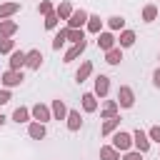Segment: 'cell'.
Masks as SVG:
<instances>
[{
    "label": "cell",
    "mask_w": 160,
    "mask_h": 160,
    "mask_svg": "<svg viewBox=\"0 0 160 160\" xmlns=\"http://www.w3.org/2000/svg\"><path fill=\"white\" fill-rule=\"evenodd\" d=\"M22 80H25V75H22L20 70H5V72L0 75V85L8 88V90H10V88H18Z\"/></svg>",
    "instance_id": "1"
},
{
    "label": "cell",
    "mask_w": 160,
    "mask_h": 160,
    "mask_svg": "<svg viewBox=\"0 0 160 160\" xmlns=\"http://www.w3.org/2000/svg\"><path fill=\"white\" fill-rule=\"evenodd\" d=\"M112 148H115V150H120V152H128V150L132 148V135H130V132L118 130V132L112 135Z\"/></svg>",
    "instance_id": "2"
},
{
    "label": "cell",
    "mask_w": 160,
    "mask_h": 160,
    "mask_svg": "<svg viewBox=\"0 0 160 160\" xmlns=\"http://www.w3.org/2000/svg\"><path fill=\"white\" fill-rule=\"evenodd\" d=\"M118 105L120 108H132L135 105V92L130 85H120L118 88Z\"/></svg>",
    "instance_id": "3"
},
{
    "label": "cell",
    "mask_w": 160,
    "mask_h": 160,
    "mask_svg": "<svg viewBox=\"0 0 160 160\" xmlns=\"http://www.w3.org/2000/svg\"><path fill=\"white\" fill-rule=\"evenodd\" d=\"M132 145L138 148V152H148L150 150V138H148V132L145 130H132Z\"/></svg>",
    "instance_id": "4"
},
{
    "label": "cell",
    "mask_w": 160,
    "mask_h": 160,
    "mask_svg": "<svg viewBox=\"0 0 160 160\" xmlns=\"http://www.w3.org/2000/svg\"><path fill=\"white\" fill-rule=\"evenodd\" d=\"M30 115H32V118H35L38 122H42V125H45V122H48V120L52 118V110H50L48 105H42V102H38V105H32V110H30Z\"/></svg>",
    "instance_id": "5"
},
{
    "label": "cell",
    "mask_w": 160,
    "mask_h": 160,
    "mask_svg": "<svg viewBox=\"0 0 160 160\" xmlns=\"http://www.w3.org/2000/svg\"><path fill=\"white\" fill-rule=\"evenodd\" d=\"M88 12L85 10H72V15H70V20H68V28H82V25H88Z\"/></svg>",
    "instance_id": "6"
},
{
    "label": "cell",
    "mask_w": 160,
    "mask_h": 160,
    "mask_svg": "<svg viewBox=\"0 0 160 160\" xmlns=\"http://www.w3.org/2000/svg\"><path fill=\"white\" fill-rule=\"evenodd\" d=\"M110 92V78L108 75H98L95 78V98H105Z\"/></svg>",
    "instance_id": "7"
},
{
    "label": "cell",
    "mask_w": 160,
    "mask_h": 160,
    "mask_svg": "<svg viewBox=\"0 0 160 160\" xmlns=\"http://www.w3.org/2000/svg\"><path fill=\"white\" fill-rule=\"evenodd\" d=\"M98 48L105 50V52L112 50V48H115V35H112V32H100V35H98Z\"/></svg>",
    "instance_id": "8"
},
{
    "label": "cell",
    "mask_w": 160,
    "mask_h": 160,
    "mask_svg": "<svg viewBox=\"0 0 160 160\" xmlns=\"http://www.w3.org/2000/svg\"><path fill=\"white\" fill-rule=\"evenodd\" d=\"M40 62H42V52H40V50H30V52L25 55V68L38 70V68H40Z\"/></svg>",
    "instance_id": "9"
},
{
    "label": "cell",
    "mask_w": 160,
    "mask_h": 160,
    "mask_svg": "<svg viewBox=\"0 0 160 160\" xmlns=\"http://www.w3.org/2000/svg\"><path fill=\"white\" fill-rule=\"evenodd\" d=\"M20 10V2H0V20H10Z\"/></svg>",
    "instance_id": "10"
},
{
    "label": "cell",
    "mask_w": 160,
    "mask_h": 160,
    "mask_svg": "<svg viewBox=\"0 0 160 160\" xmlns=\"http://www.w3.org/2000/svg\"><path fill=\"white\" fill-rule=\"evenodd\" d=\"M25 55H28V52H22V50H12V52H10V68H8V70H20V68L25 65Z\"/></svg>",
    "instance_id": "11"
},
{
    "label": "cell",
    "mask_w": 160,
    "mask_h": 160,
    "mask_svg": "<svg viewBox=\"0 0 160 160\" xmlns=\"http://www.w3.org/2000/svg\"><path fill=\"white\" fill-rule=\"evenodd\" d=\"M15 32H18L15 20H0V38H12Z\"/></svg>",
    "instance_id": "12"
},
{
    "label": "cell",
    "mask_w": 160,
    "mask_h": 160,
    "mask_svg": "<svg viewBox=\"0 0 160 160\" xmlns=\"http://www.w3.org/2000/svg\"><path fill=\"white\" fill-rule=\"evenodd\" d=\"M85 48H88V40H82V42H78V45H72V48H70V50L65 52V62H72L75 58H80Z\"/></svg>",
    "instance_id": "13"
},
{
    "label": "cell",
    "mask_w": 160,
    "mask_h": 160,
    "mask_svg": "<svg viewBox=\"0 0 160 160\" xmlns=\"http://www.w3.org/2000/svg\"><path fill=\"white\" fill-rule=\"evenodd\" d=\"M90 75H92V62H90V60H85V62L78 68V72H75V80H78V82H85Z\"/></svg>",
    "instance_id": "14"
},
{
    "label": "cell",
    "mask_w": 160,
    "mask_h": 160,
    "mask_svg": "<svg viewBox=\"0 0 160 160\" xmlns=\"http://www.w3.org/2000/svg\"><path fill=\"white\" fill-rule=\"evenodd\" d=\"M80 100H82V110H85V112H95V110H98V98H95V92H85Z\"/></svg>",
    "instance_id": "15"
},
{
    "label": "cell",
    "mask_w": 160,
    "mask_h": 160,
    "mask_svg": "<svg viewBox=\"0 0 160 160\" xmlns=\"http://www.w3.org/2000/svg\"><path fill=\"white\" fill-rule=\"evenodd\" d=\"M65 120H68V130H72V132L80 130V125H82V118H80L78 110H68V118Z\"/></svg>",
    "instance_id": "16"
},
{
    "label": "cell",
    "mask_w": 160,
    "mask_h": 160,
    "mask_svg": "<svg viewBox=\"0 0 160 160\" xmlns=\"http://www.w3.org/2000/svg\"><path fill=\"white\" fill-rule=\"evenodd\" d=\"M120 60H122V48H112V50H108L105 52V62L108 65H120Z\"/></svg>",
    "instance_id": "17"
},
{
    "label": "cell",
    "mask_w": 160,
    "mask_h": 160,
    "mask_svg": "<svg viewBox=\"0 0 160 160\" xmlns=\"http://www.w3.org/2000/svg\"><path fill=\"white\" fill-rule=\"evenodd\" d=\"M55 15H58L60 20H70V15H72V5H70L68 0H62V2L55 8Z\"/></svg>",
    "instance_id": "18"
},
{
    "label": "cell",
    "mask_w": 160,
    "mask_h": 160,
    "mask_svg": "<svg viewBox=\"0 0 160 160\" xmlns=\"http://www.w3.org/2000/svg\"><path fill=\"white\" fill-rule=\"evenodd\" d=\"M130 45H135V32L132 30H122L120 38H118V48H130Z\"/></svg>",
    "instance_id": "19"
},
{
    "label": "cell",
    "mask_w": 160,
    "mask_h": 160,
    "mask_svg": "<svg viewBox=\"0 0 160 160\" xmlns=\"http://www.w3.org/2000/svg\"><path fill=\"white\" fill-rule=\"evenodd\" d=\"M52 118H58V120H65L68 118V108H65V102L62 100H52Z\"/></svg>",
    "instance_id": "20"
},
{
    "label": "cell",
    "mask_w": 160,
    "mask_h": 160,
    "mask_svg": "<svg viewBox=\"0 0 160 160\" xmlns=\"http://www.w3.org/2000/svg\"><path fill=\"white\" fill-rule=\"evenodd\" d=\"M118 128H120V118L115 115V118H108V120L102 122V128H100V132H102V135H110V132H115Z\"/></svg>",
    "instance_id": "21"
},
{
    "label": "cell",
    "mask_w": 160,
    "mask_h": 160,
    "mask_svg": "<svg viewBox=\"0 0 160 160\" xmlns=\"http://www.w3.org/2000/svg\"><path fill=\"white\" fill-rule=\"evenodd\" d=\"M28 135H30L32 140H42V138H45V125H42V122H30Z\"/></svg>",
    "instance_id": "22"
},
{
    "label": "cell",
    "mask_w": 160,
    "mask_h": 160,
    "mask_svg": "<svg viewBox=\"0 0 160 160\" xmlns=\"http://www.w3.org/2000/svg\"><path fill=\"white\" fill-rule=\"evenodd\" d=\"M100 160H120V150H115L112 145H102L100 148Z\"/></svg>",
    "instance_id": "23"
},
{
    "label": "cell",
    "mask_w": 160,
    "mask_h": 160,
    "mask_svg": "<svg viewBox=\"0 0 160 160\" xmlns=\"http://www.w3.org/2000/svg\"><path fill=\"white\" fill-rule=\"evenodd\" d=\"M118 108H120L118 100H108V102L102 105V112H100V115H102L105 120H108V118H115V115H118Z\"/></svg>",
    "instance_id": "24"
},
{
    "label": "cell",
    "mask_w": 160,
    "mask_h": 160,
    "mask_svg": "<svg viewBox=\"0 0 160 160\" xmlns=\"http://www.w3.org/2000/svg\"><path fill=\"white\" fill-rule=\"evenodd\" d=\"M85 40V32H82V28H68V42H72V45H78V42H82Z\"/></svg>",
    "instance_id": "25"
},
{
    "label": "cell",
    "mask_w": 160,
    "mask_h": 160,
    "mask_svg": "<svg viewBox=\"0 0 160 160\" xmlns=\"http://www.w3.org/2000/svg\"><path fill=\"white\" fill-rule=\"evenodd\" d=\"M100 28H102L100 15H90V18H88V30H90V32H95V35H100Z\"/></svg>",
    "instance_id": "26"
},
{
    "label": "cell",
    "mask_w": 160,
    "mask_h": 160,
    "mask_svg": "<svg viewBox=\"0 0 160 160\" xmlns=\"http://www.w3.org/2000/svg\"><path fill=\"white\" fill-rule=\"evenodd\" d=\"M108 28H110V30H120V32H122V28H125V18H120V15L108 18Z\"/></svg>",
    "instance_id": "27"
},
{
    "label": "cell",
    "mask_w": 160,
    "mask_h": 160,
    "mask_svg": "<svg viewBox=\"0 0 160 160\" xmlns=\"http://www.w3.org/2000/svg\"><path fill=\"white\" fill-rule=\"evenodd\" d=\"M65 42H68V28H65V30H60V32L52 38V50H60Z\"/></svg>",
    "instance_id": "28"
},
{
    "label": "cell",
    "mask_w": 160,
    "mask_h": 160,
    "mask_svg": "<svg viewBox=\"0 0 160 160\" xmlns=\"http://www.w3.org/2000/svg\"><path fill=\"white\" fill-rule=\"evenodd\" d=\"M12 120H15V122H28V120H30V110H28V108H15Z\"/></svg>",
    "instance_id": "29"
},
{
    "label": "cell",
    "mask_w": 160,
    "mask_h": 160,
    "mask_svg": "<svg viewBox=\"0 0 160 160\" xmlns=\"http://www.w3.org/2000/svg\"><path fill=\"white\" fill-rule=\"evenodd\" d=\"M155 18H158V8H155V5H145V8H142V20H145V22H152Z\"/></svg>",
    "instance_id": "30"
},
{
    "label": "cell",
    "mask_w": 160,
    "mask_h": 160,
    "mask_svg": "<svg viewBox=\"0 0 160 160\" xmlns=\"http://www.w3.org/2000/svg\"><path fill=\"white\" fill-rule=\"evenodd\" d=\"M12 48H15V40L12 38H0V55L12 52Z\"/></svg>",
    "instance_id": "31"
},
{
    "label": "cell",
    "mask_w": 160,
    "mask_h": 160,
    "mask_svg": "<svg viewBox=\"0 0 160 160\" xmlns=\"http://www.w3.org/2000/svg\"><path fill=\"white\" fill-rule=\"evenodd\" d=\"M58 22H60V18H58L55 12H50V15H45V28H48V30H52V28H58Z\"/></svg>",
    "instance_id": "32"
},
{
    "label": "cell",
    "mask_w": 160,
    "mask_h": 160,
    "mask_svg": "<svg viewBox=\"0 0 160 160\" xmlns=\"http://www.w3.org/2000/svg\"><path fill=\"white\" fill-rule=\"evenodd\" d=\"M38 12H42V15H50V12H55V8H52V2L42 0V2L38 5Z\"/></svg>",
    "instance_id": "33"
},
{
    "label": "cell",
    "mask_w": 160,
    "mask_h": 160,
    "mask_svg": "<svg viewBox=\"0 0 160 160\" xmlns=\"http://www.w3.org/2000/svg\"><path fill=\"white\" fill-rule=\"evenodd\" d=\"M148 138H150V142H160V125H152L150 132H148Z\"/></svg>",
    "instance_id": "34"
},
{
    "label": "cell",
    "mask_w": 160,
    "mask_h": 160,
    "mask_svg": "<svg viewBox=\"0 0 160 160\" xmlns=\"http://www.w3.org/2000/svg\"><path fill=\"white\" fill-rule=\"evenodd\" d=\"M122 160H142V152H138V150H128V152L122 155Z\"/></svg>",
    "instance_id": "35"
},
{
    "label": "cell",
    "mask_w": 160,
    "mask_h": 160,
    "mask_svg": "<svg viewBox=\"0 0 160 160\" xmlns=\"http://www.w3.org/2000/svg\"><path fill=\"white\" fill-rule=\"evenodd\" d=\"M8 102H10V90L2 88V90H0V105H8Z\"/></svg>",
    "instance_id": "36"
},
{
    "label": "cell",
    "mask_w": 160,
    "mask_h": 160,
    "mask_svg": "<svg viewBox=\"0 0 160 160\" xmlns=\"http://www.w3.org/2000/svg\"><path fill=\"white\" fill-rule=\"evenodd\" d=\"M152 82H155V88H160V68L152 72Z\"/></svg>",
    "instance_id": "37"
},
{
    "label": "cell",
    "mask_w": 160,
    "mask_h": 160,
    "mask_svg": "<svg viewBox=\"0 0 160 160\" xmlns=\"http://www.w3.org/2000/svg\"><path fill=\"white\" fill-rule=\"evenodd\" d=\"M2 125H5V115L0 112V128H2Z\"/></svg>",
    "instance_id": "38"
}]
</instances>
